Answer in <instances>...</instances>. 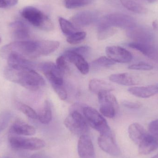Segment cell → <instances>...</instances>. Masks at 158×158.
I'll return each mask as SVG.
<instances>
[{
  "mask_svg": "<svg viewBox=\"0 0 158 158\" xmlns=\"http://www.w3.org/2000/svg\"><path fill=\"white\" fill-rule=\"evenodd\" d=\"M4 74L6 78L10 81L32 91L39 90L45 84L43 77L32 69H15L7 66Z\"/></svg>",
  "mask_w": 158,
  "mask_h": 158,
  "instance_id": "obj_1",
  "label": "cell"
},
{
  "mask_svg": "<svg viewBox=\"0 0 158 158\" xmlns=\"http://www.w3.org/2000/svg\"><path fill=\"white\" fill-rule=\"evenodd\" d=\"M13 53L25 57L40 56L39 41L18 40L6 44L0 49V56L4 59Z\"/></svg>",
  "mask_w": 158,
  "mask_h": 158,
  "instance_id": "obj_2",
  "label": "cell"
},
{
  "mask_svg": "<svg viewBox=\"0 0 158 158\" xmlns=\"http://www.w3.org/2000/svg\"><path fill=\"white\" fill-rule=\"evenodd\" d=\"M21 15L25 19L36 27L47 31L53 29L54 25L52 20L36 7L26 6L22 9Z\"/></svg>",
  "mask_w": 158,
  "mask_h": 158,
  "instance_id": "obj_3",
  "label": "cell"
},
{
  "mask_svg": "<svg viewBox=\"0 0 158 158\" xmlns=\"http://www.w3.org/2000/svg\"><path fill=\"white\" fill-rule=\"evenodd\" d=\"M66 128L76 135H87L89 131L88 123L85 118L78 110H72L64 122Z\"/></svg>",
  "mask_w": 158,
  "mask_h": 158,
  "instance_id": "obj_4",
  "label": "cell"
},
{
  "mask_svg": "<svg viewBox=\"0 0 158 158\" xmlns=\"http://www.w3.org/2000/svg\"><path fill=\"white\" fill-rule=\"evenodd\" d=\"M10 145L15 149L35 151L45 146L44 141L36 137L26 138L20 135H12L9 138Z\"/></svg>",
  "mask_w": 158,
  "mask_h": 158,
  "instance_id": "obj_5",
  "label": "cell"
},
{
  "mask_svg": "<svg viewBox=\"0 0 158 158\" xmlns=\"http://www.w3.org/2000/svg\"><path fill=\"white\" fill-rule=\"evenodd\" d=\"M83 113L88 124L100 134L111 130L106 120L95 109L92 107H84Z\"/></svg>",
  "mask_w": 158,
  "mask_h": 158,
  "instance_id": "obj_6",
  "label": "cell"
},
{
  "mask_svg": "<svg viewBox=\"0 0 158 158\" xmlns=\"http://www.w3.org/2000/svg\"><path fill=\"white\" fill-rule=\"evenodd\" d=\"M100 25L118 27L128 30L136 26V21L133 17L125 14L115 13L105 16Z\"/></svg>",
  "mask_w": 158,
  "mask_h": 158,
  "instance_id": "obj_7",
  "label": "cell"
},
{
  "mask_svg": "<svg viewBox=\"0 0 158 158\" xmlns=\"http://www.w3.org/2000/svg\"><path fill=\"white\" fill-rule=\"evenodd\" d=\"M98 96L100 104V113L107 118H114L119 109L118 104L116 97L110 92L99 93Z\"/></svg>",
  "mask_w": 158,
  "mask_h": 158,
  "instance_id": "obj_8",
  "label": "cell"
},
{
  "mask_svg": "<svg viewBox=\"0 0 158 158\" xmlns=\"http://www.w3.org/2000/svg\"><path fill=\"white\" fill-rule=\"evenodd\" d=\"M98 143L103 151L111 156H118L120 154V150L116 143L111 130L106 132L100 134Z\"/></svg>",
  "mask_w": 158,
  "mask_h": 158,
  "instance_id": "obj_9",
  "label": "cell"
},
{
  "mask_svg": "<svg viewBox=\"0 0 158 158\" xmlns=\"http://www.w3.org/2000/svg\"><path fill=\"white\" fill-rule=\"evenodd\" d=\"M40 69L52 85H64L63 74L56 64L52 62H45L40 64Z\"/></svg>",
  "mask_w": 158,
  "mask_h": 158,
  "instance_id": "obj_10",
  "label": "cell"
},
{
  "mask_svg": "<svg viewBox=\"0 0 158 158\" xmlns=\"http://www.w3.org/2000/svg\"><path fill=\"white\" fill-rule=\"evenodd\" d=\"M106 52L108 57L115 63H130L132 60L133 56L129 51L118 46H107Z\"/></svg>",
  "mask_w": 158,
  "mask_h": 158,
  "instance_id": "obj_11",
  "label": "cell"
},
{
  "mask_svg": "<svg viewBox=\"0 0 158 158\" xmlns=\"http://www.w3.org/2000/svg\"><path fill=\"white\" fill-rule=\"evenodd\" d=\"M127 35L136 42L151 44L154 40L153 33L149 30L136 26L127 30Z\"/></svg>",
  "mask_w": 158,
  "mask_h": 158,
  "instance_id": "obj_12",
  "label": "cell"
},
{
  "mask_svg": "<svg viewBox=\"0 0 158 158\" xmlns=\"http://www.w3.org/2000/svg\"><path fill=\"white\" fill-rule=\"evenodd\" d=\"M77 148L80 158H95L94 145L88 135L80 136Z\"/></svg>",
  "mask_w": 158,
  "mask_h": 158,
  "instance_id": "obj_13",
  "label": "cell"
},
{
  "mask_svg": "<svg viewBox=\"0 0 158 158\" xmlns=\"http://www.w3.org/2000/svg\"><path fill=\"white\" fill-rule=\"evenodd\" d=\"M97 18V14L90 11L79 12L72 17L70 22L76 27H81L89 26Z\"/></svg>",
  "mask_w": 158,
  "mask_h": 158,
  "instance_id": "obj_14",
  "label": "cell"
},
{
  "mask_svg": "<svg viewBox=\"0 0 158 158\" xmlns=\"http://www.w3.org/2000/svg\"><path fill=\"white\" fill-rule=\"evenodd\" d=\"M138 145L139 154L149 155L158 149V136L147 133Z\"/></svg>",
  "mask_w": 158,
  "mask_h": 158,
  "instance_id": "obj_15",
  "label": "cell"
},
{
  "mask_svg": "<svg viewBox=\"0 0 158 158\" xmlns=\"http://www.w3.org/2000/svg\"><path fill=\"white\" fill-rule=\"evenodd\" d=\"M64 56L67 60L74 64L82 75H86L89 73V64L83 56L69 50L65 52Z\"/></svg>",
  "mask_w": 158,
  "mask_h": 158,
  "instance_id": "obj_16",
  "label": "cell"
},
{
  "mask_svg": "<svg viewBox=\"0 0 158 158\" xmlns=\"http://www.w3.org/2000/svg\"><path fill=\"white\" fill-rule=\"evenodd\" d=\"M8 67L15 69H32L33 64L27 60L26 57L17 53H11L8 55L6 59Z\"/></svg>",
  "mask_w": 158,
  "mask_h": 158,
  "instance_id": "obj_17",
  "label": "cell"
},
{
  "mask_svg": "<svg viewBox=\"0 0 158 158\" xmlns=\"http://www.w3.org/2000/svg\"><path fill=\"white\" fill-rule=\"evenodd\" d=\"M128 45L151 59L158 60V49L151 44L132 42Z\"/></svg>",
  "mask_w": 158,
  "mask_h": 158,
  "instance_id": "obj_18",
  "label": "cell"
},
{
  "mask_svg": "<svg viewBox=\"0 0 158 158\" xmlns=\"http://www.w3.org/2000/svg\"><path fill=\"white\" fill-rule=\"evenodd\" d=\"M110 81L123 85H135L140 82V78L136 75L129 73L113 74L109 77Z\"/></svg>",
  "mask_w": 158,
  "mask_h": 158,
  "instance_id": "obj_19",
  "label": "cell"
},
{
  "mask_svg": "<svg viewBox=\"0 0 158 158\" xmlns=\"http://www.w3.org/2000/svg\"><path fill=\"white\" fill-rule=\"evenodd\" d=\"M9 28L12 36L16 40H25L30 36V31L27 26L22 21H15L10 23Z\"/></svg>",
  "mask_w": 158,
  "mask_h": 158,
  "instance_id": "obj_20",
  "label": "cell"
},
{
  "mask_svg": "<svg viewBox=\"0 0 158 158\" xmlns=\"http://www.w3.org/2000/svg\"><path fill=\"white\" fill-rule=\"evenodd\" d=\"M10 131L15 135L20 136H31L36 133V130L33 126L19 120L13 123Z\"/></svg>",
  "mask_w": 158,
  "mask_h": 158,
  "instance_id": "obj_21",
  "label": "cell"
},
{
  "mask_svg": "<svg viewBox=\"0 0 158 158\" xmlns=\"http://www.w3.org/2000/svg\"><path fill=\"white\" fill-rule=\"evenodd\" d=\"M128 91L133 95L141 98H148L157 94L155 84L146 86L130 87Z\"/></svg>",
  "mask_w": 158,
  "mask_h": 158,
  "instance_id": "obj_22",
  "label": "cell"
},
{
  "mask_svg": "<svg viewBox=\"0 0 158 158\" xmlns=\"http://www.w3.org/2000/svg\"><path fill=\"white\" fill-rule=\"evenodd\" d=\"M128 133L132 141L136 144L139 145L147 133L144 127L141 124L134 123L129 126Z\"/></svg>",
  "mask_w": 158,
  "mask_h": 158,
  "instance_id": "obj_23",
  "label": "cell"
},
{
  "mask_svg": "<svg viewBox=\"0 0 158 158\" xmlns=\"http://www.w3.org/2000/svg\"><path fill=\"white\" fill-rule=\"evenodd\" d=\"M88 86L90 91L96 94L102 92H110L114 89L113 85L110 84L104 80L98 79L90 80Z\"/></svg>",
  "mask_w": 158,
  "mask_h": 158,
  "instance_id": "obj_24",
  "label": "cell"
},
{
  "mask_svg": "<svg viewBox=\"0 0 158 158\" xmlns=\"http://www.w3.org/2000/svg\"><path fill=\"white\" fill-rule=\"evenodd\" d=\"M60 43L57 41H39V53L40 56L49 55L59 48Z\"/></svg>",
  "mask_w": 158,
  "mask_h": 158,
  "instance_id": "obj_25",
  "label": "cell"
},
{
  "mask_svg": "<svg viewBox=\"0 0 158 158\" xmlns=\"http://www.w3.org/2000/svg\"><path fill=\"white\" fill-rule=\"evenodd\" d=\"M122 4L125 8L137 14H145L148 10L144 6L133 0H120Z\"/></svg>",
  "mask_w": 158,
  "mask_h": 158,
  "instance_id": "obj_26",
  "label": "cell"
},
{
  "mask_svg": "<svg viewBox=\"0 0 158 158\" xmlns=\"http://www.w3.org/2000/svg\"><path fill=\"white\" fill-rule=\"evenodd\" d=\"M52 118V113L49 101H45L42 110L38 114V119L41 123L48 124Z\"/></svg>",
  "mask_w": 158,
  "mask_h": 158,
  "instance_id": "obj_27",
  "label": "cell"
},
{
  "mask_svg": "<svg viewBox=\"0 0 158 158\" xmlns=\"http://www.w3.org/2000/svg\"><path fill=\"white\" fill-rule=\"evenodd\" d=\"M116 31L117 30L114 27L100 24L98 32V39L100 40H106L113 36Z\"/></svg>",
  "mask_w": 158,
  "mask_h": 158,
  "instance_id": "obj_28",
  "label": "cell"
},
{
  "mask_svg": "<svg viewBox=\"0 0 158 158\" xmlns=\"http://www.w3.org/2000/svg\"><path fill=\"white\" fill-rule=\"evenodd\" d=\"M58 20L62 31L68 37L77 31V27L70 21L62 17H59Z\"/></svg>",
  "mask_w": 158,
  "mask_h": 158,
  "instance_id": "obj_29",
  "label": "cell"
},
{
  "mask_svg": "<svg viewBox=\"0 0 158 158\" xmlns=\"http://www.w3.org/2000/svg\"><path fill=\"white\" fill-rule=\"evenodd\" d=\"M16 106L19 110L24 113L27 117L32 119H38V114L29 106L20 102H17Z\"/></svg>",
  "mask_w": 158,
  "mask_h": 158,
  "instance_id": "obj_30",
  "label": "cell"
},
{
  "mask_svg": "<svg viewBox=\"0 0 158 158\" xmlns=\"http://www.w3.org/2000/svg\"><path fill=\"white\" fill-rule=\"evenodd\" d=\"M94 0H64V5L68 9H74L90 4Z\"/></svg>",
  "mask_w": 158,
  "mask_h": 158,
  "instance_id": "obj_31",
  "label": "cell"
},
{
  "mask_svg": "<svg viewBox=\"0 0 158 158\" xmlns=\"http://www.w3.org/2000/svg\"><path fill=\"white\" fill-rule=\"evenodd\" d=\"M86 33L84 31H77L68 37L67 41L71 44H76L80 43L85 40Z\"/></svg>",
  "mask_w": 158,
  "mask_h": 158,
  "instance_id": "obj_32",
  "label": "cell"
},
{
  "mask_svg": "<svg viewBox=\"0 0 158 158\" xmlns=\"http://www.w3.org/2000/svg\"><path fill=\"white\" fill-rule=\"evenodd\" d=\"M12 117V112L4 111L0 113V131L6 127Z\"/></svg>",
  "mask_w": 158,
  "mask_h": 158,
  "instance_id": "obj_33",
  "label": "cell"
},
{
  "mask_svg": "<svg viewBox=\"0 0 158 158\" xmlns=\"http://www.w3.org/2000/svg\"><path fill=\"white\" fill-rule=\"evenodd\" d=\"M66 60V58L64 56H59L56 60V65L63 74L69 71Z\"/></svg>",
  "mask_w": 158,
  "mask_h": 158,
  "instance_id": "obj_34",
  "label": "cell"
},
{
  "mask_svg": "<svg viewBox=\"0 0 158 158\" xmlns=\"http://www.w3.org/2000/svg\"><path fill=\"white\" fill-rule=\"evenodd\" d=\"M93 64L102 67H110L116 64L115 62L106 56H101L93 61Z\"/></svg>",
  "mask_w": 158,
  "mask_h": 158,
  "instance_id": "obj_35",
  "label": "cell"
},
{
  "mask_svg": "<svg viewBox=\"0 0 158 158\" xmlns=\"http://www.w3.org/2000/svg\"><path fill=\"white\" fill-rule=\"evenodd\" d=\"M128 69L131 70H142V71H148L154 69V67L149 64L146 63H139V64H134L129 66Z\"/></svg>",
  "mask_w": 158,
  "mask_h": 158,
  "instance_id": "obj_36",
  "label": "cell"
},
{
  "mask_svg": "<svg viewBox=\"0 0 158 158\" xmlns=\"http://www.w3.org/2000/svg\"><path fill=\"white\" fill-rule=\"evenodd\" d=\"M52 87L61 100H65L67 99V93L64 85H53Z\"/></svg>",
  "mask_w": 158,
  "mask_h": 158,
  "instance_id": "obj_37",
  "label": "cell"
},
{
  "mask_svg": "<svg viewBox=\"0 0 158 158\" xmlns=\"http://www.w3.org/2000/svg\"><path fill=\"white\" fill-rule=\"evenodd\" d=\"M69 50L71 52H74L84 57L89 53L90 51V48L89 46H82L72 48V49H69Z\"/></svg>",
  "mask_w": 158,
  "mask_h": 158,
  "instance_id": "obj_38",
  "label": "cell"
},
{
  "mask_svg": "<svg viewBox=\"0 0 158 158\" xmlns=\"http://www.w3.org/2000/svg\"><path fill=\"white\" fill-rule=\"evenodd\" d=\"M148 131L151 134L158 136V119L151 122L148 125Z\"/></svg>",
  "mask_w": 158,
  "mask_h": 158,
  "instance_id": "obj_39",
  "label": "cell"
},
{
  "mask_svg": "<svg viewBox=\"0 0 158 158\" xmlns=\"http://www.w3.org/2000/svg\"><path fill=\"white\" fill-rule=\"evenodd\" d=\"M122 105L125 107L130 109H139L143 106V105L140 102L129 101H123Z\"/></svg>",
  "mask_w": 158,
  "mask_h": 158,
  "instance_id": "obj_40",
  "label": "cell"
},
{
  "mask_svg": "<svg viewBox=\"0 0 158 158\" xmlns=\"http://www.w3.org/2000/svg\"><path fill=\"white\" fill-rule=\"evenodd\" d=\"M19 0H1L2 8L11 7L17 4Z\"/></svg>",
  "mask_w": 158,
  "mask_h": 158,
  "instance_id": "obj_41",
  "label": "cell"
},
{
  "mask_svg": "<svg viewBox=\"0 0 158 158\" xmlns=\"http://www.w3.org/2000/svg\"><path fill=\"white\" fill-rule=\"evenodd\" d=\"M152 26H153V28L155 30L158 31V20H155L152 23Z\"/></svg>",
  "mask_w": 158,
  "mask_h": 158,
  "instance_id": "obj_42",
  "label": "cell"
},
{
  "mask_svg": "<svg viewBox=\"0 0 158 158\" xmlns=\"http://www.w3.org/2000/svg\"><path fill=\"white\" fill-rule=\"evenodd\" d=\"M146 1L149 3H152L156 2L157 0H146Z\"/></svg>",
  "mask_w": 158,
  "mask_h": 158,
  "instance_id": "obj_43",
  "label": "cell"
},
{
  "mask_svg": "<svg viewBox=\"0 0 158 158\" xmlns=\"http://www.w3.org/2000/svg\"><path fill=\"white\" fill-rule=\"evenodd\" d=\"M155 85H156V89L157 93V94H158V83L156 84H155Z\"/></svg>",
  "mask_w": 158,
  "mask_h": 158,
  "instance_id": "obj_44",
  "label": "cell"
},
{
  "mask_svg": "<svg viewBox=\"0 0 158 158\" xmlns=\"http://www.w3.org/2000/svg\"><path fill=\"white\" fill-rule=\"evenodd\" d=\"M151 158H158V153L156 154V155H155V156L152 157Z\"/></svg>",
  "mask_w": 158,
  "mask_h": 158,
  "instance_id": "obj_45",
  "label": "cell"
},
{
  "mask_svg": "<svg viewBox=\"0 0 158 158\" xmlns=\"http://www.w3.org/2000/svg\"><path fill=\"white\" fill-rule=\"evenodd\" d=\"M0 8H2V5L1 3V0H0Z\"/></svg>",
  "mask_w": 158,
  "mask_h": 158,
  "instance_id": "obj_46",
  "label": "cell"
},
{
  "mask_svg": "<svg viewBox=\"0 0 158 158\" xmlns=\"http://www.w3.org/2000/svg\"><path fill=\"white\" fill-rule=\"evenodd\" d=\"M1 42H2V40H1V38H0V44L1 43Z\"/></svg>",
  "mask_w": 158,
  "mask_h": 158,
  "instance_id": "obj_47",
  "label": "cell"
}]
</instances>
